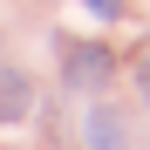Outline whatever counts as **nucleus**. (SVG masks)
<instances>
[{"mask_svg": "<svg viewBox=\"0 0 150 150\" xmlns=\"http://www.w3.org/2000/svg\"><path fill=\"white\" fill-rule=\"evenodd\" d=\"M34 109V82L21 68H0V130H14V123H28Z\"/></svg>", "mask_w": 150, "mask_h": 150, "instance_id": "nucleus-2", "label": "nucleus"}, {"mask_svg": "<svg viewBox=\"0 0 150 150\" xmlns=\"http://www.w3.org/2000/svg\"><path fill=\"white\" fill-rule=\"evenodd\" d=\"M82 143H89V150H123V116L96 103V109H89V123H82Z\"/></svg>", "mask_w": 150, "mask_h": 150, "instance_id": "nucleus-3", "label": "nucleus"}, {"mask_svg": "<svg viewBox=\"0 0 150 150\" xmlns=\"http://www.w3.org/2000/svg\"><path fill=\"white\" fill-rule=\"evenodd\" d=\"M109 75H116V55H109L103 41H75L68 55H62V82H68V89H82V96H96Z\"/></svg>", "mask_w": 150, "mask_h": 150, "instance_id": "nucleus-1", "label": "nucleus"}, {"mask_svg": "<svg viewBox=\"0 0 150 150\" xmlns=\"http://www.w3.org/2000/svg\"><path fill=\"white\" fill-rule=\"evenodd\" d=\"M89 14H103V21H116V14H123V0H89Z\"/></svg>", "mask_w": 150, "mask_h": 150, "instance_id": "nucleus-4", "label": "nucleus"}, {"mask_svg": "<svg viewBox=\"0 0 150 150\" xmlns=\"http://www.w3.org/2000/svg\"><path fill=\"white\" fill-rule=\"evenodd\" d=\"M137 89H143V103H150V62H137Z\"/></svg>", "mask_w": 150, "mask_h": 150, "instance_id": "nucleus-5", "label": "nucleus"}]
</instances>
